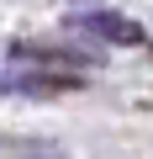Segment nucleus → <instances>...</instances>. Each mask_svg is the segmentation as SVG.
<instances>
[{"label": "nucleus", "mask_w": 153, "mask_h": 159, "mask_svg": "<svg viewBox=\"0 0 153 159\" xmlns=\"http://www.w3.org/2000/svg\"><path fill=\"white\" fill-rule=\"evenodd\" d=\"M74 27L100 37V43H142V27L132 16H116V11H74Z\"/></svg>", "instance_id": "f03ea898"}, {"label": "nucleus", "mask_w": 153, "mask_h": 159, "mask_svg": "<svg viewBox=\"0 0 153 159\" xmlns=\"http://www.w3.org/2000/svg\"><path fill=\"white\" fill-rule=\"evenodd\" d=\"M6 90H21V96H58V90H79V74L53 69V64H37V69H11V74H6Z\"/></svg>", "instance_id": "f257e3e1"}]
</instances>
